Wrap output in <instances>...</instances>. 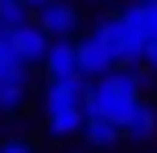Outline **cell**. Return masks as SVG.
<instances>
[{
	"mask_svg": "<svg viewBox=\"0 0 157 153\" xmlns=\"http://www.w3.org/2000/svg\"><path fill=\"white\" fill-rule=\"evenodd\" d=\"M120 17H124V25H132L149 46L157 41V4H149V0H132Z\"/></svg>",
	"mask_w": 157,
	"mask_h": 153,
	"instance_id": "9",
	"label": "cell"
},
{
	"mask_svg": "<svg viewBox=\"0 0 157 153\" xmlns=\"http://www.w3.org/2000/svg\"><path fill=\"white\" fill-rule=\"evenodd\" d=\"M0 153H37L29 137H4L0 141Z\"/></svg>",
	"mask_w": 157,
	"mask_h": 153,
	"instance_id": "14",
	"label": "cell"
},
{
	"mask_svg": "<svg viewBox=\"0 0 157 153\" xmlns=\"http://www.w3.org/2000/svg\"><path fill=\"white\" fill-rule=\"evenodd\" d=\"M153 137H157V104L141 99V104H136V112L128 116V124H124V141L145 145V141H153Z\"/></svg>",
	"mask_w": 157,
	"mask_h": 153,
	"instance_id": "8",
	"label": "cell"
},
{
	"mask_svg": "<svg viewBox=\"0 0 157 153\" xmlns=\"http://www.w3.org/2000/svg\"><path fill=\"white\" fill-rule=\"evenodd\" d=\"M83 137H87V145H91V149H116L120 141H124V128L112 124V120H99V116H87Z\"/></svg>",
	"mask_w": 157,
	"mask_h": 153,
	"instance_id": "11",
	"label": "cell"
},
{
	"mask_svg": "<svg viewBox=\"0 0 157 153\" xmlns=\"http://www.w3.org/2000/svg\"><path fill=\"white\" fill-rule=\"evenodd\" d=\"M149 4H157V0H149Z\"/></svg>",
	"mask_w": 157,
	"mask_h": 153,
	"instance_id": "17",
	"label": "cell"
},
{
	"mask_svg": "<svg viewBox=\"0 0 157 153\" xmlns=\"http://www.w3.org/2000/svg\"><path fill=\"white\" fill-rule=\"evenodd\" d=\"M33 21L50 33V41H58V37H71V33L78 29V8L71 4V0H58V4H50V8H41V13H33Z\"/></svg>",
	"mask_w": 157,
	"mask_h": 153,
	"instance_id": "5",
	"label": "cell"
},
{
	"mask_svg": "<svg viewBox=\"0 0 157 153\" xmlns=\"http://www.w3.org/2000/svg\"><path fill=\"white\" fill-rule=\"evenodd\" d=\"M83 124H87V108L83 104L46 108V132L50 137H75V132H83Z\"/></svg>",
	"mask_w": 157,
	"mask_h": 153,
	"instance_id": "6",
	"label": "cell"
},
{
	"mask_svg": "<svg viewBox=\"0 0 157 153\" xmlns=\"http://www.w3.org/2000/svg\"><path fill=\"white\" fill-rule=\"evenodd\" d=\"M25 21H29L25 0H0V29H21Z\"/></svg>",
	"mask_w": 157,
	"mask_h": 153,
	"instance_id": "12",
	"label": "cell"
},
{
	"mask_svg": "<svg viewBox=\"0 0 157 153\" xmlns=\"http://www.w3.org/2000/svg\"><path fill=\"white\" fill-rule=\"evenodd\" d=\"M8 33H13V50H17V62H21V66H37V62H46L50 33L41 29L37 21H25L21 29H8Z\"/></svg>",
	"mask_w": 157,
	"mask_h": 153,
	"instance_id": "2",
	"label": "cell"
},
{
	"mask_svg": "<svg viewBox=\"0 0 157 153\" xmlns=\"http://www.w3.org/2000/svg\"><path fill=\"white\" fill-rule=\"evenodd\" d=\"M46 75L50 79H78V41L71 37H58V41H50V50H46Z\"/></svg>",
	"mask_w": 157,
	"mask_h": 153,
	"instance_id": "4",
	"label": "cell"
},
{
	"mask_svg": "<svg viewBox=\"0 0 157 153\" xmlns=\"http://www.w3.org/2000/svg\"><path fill=\"white\" fill-rule=\"evenodd\" d=\"M149 83H153V75H145L141 66H116L112 75H103V79H95L87 87L83 108H87V116H99V120H112L124 128Z\"/></svg>",
	"mask_w": 157,
	"mask_h": 153,
	"instance_id": "1",
	"label": "cell"
},
{
	"mask_svg": "<svg viewBox=\"0 0 157 153\" xmlns=\"http://www.w3.org/2000/svg\"><path fill=\"white\" fill-rule=\"evenodd\" d=\"M50 4H58V0H25V8H29V13H41V8H50Z\"/></svg>",
	"mask_w": 157,
	"mask_h": 153,
	"instance_id": "16",
	"label": "cell"
},
{
	"mask_svg": "<svg viewBox=\"0 0 157 153\" xmlns=\"http://www.w3.org/2000/svg\"><path fill=\"white\" fill-rule=\"evenodd\" d=\"M87 87H91V83H87L83 75H78V79H50L46 91H41V112H46V108H58V104H83Z\"/></svg>",
	"mask_w": 157,
	"mask_h": 153,
	"instance_id": "7",
	"label": "cell"
},
{
	"mask_svg": "<svg viewBox=\"0 0 157 153\" xmlns=\"http://www.w3.org/2000/svg\"><path fill=\"white\" fill-rule=\"evenodd\" d=\"M120 66L116 50H108L95 33H87V37H78V71L91 75V79H103V75H112Z\"/></svg>",
	"mask_w": 157,
	"mask_h": 153,
	"instance_id": "3",
	"label": "cell"
},
{
	"mask_svg": "<svg viewBox=\"0 0 157 153\" xmlns=\"http://www.w3.org/2000/svg\"><path fill=\"white\" fill-rule=\"evenodd\" d=\"M17 50H13V33L8 29H0V71H17Z\"/></svg>",
	"mask_w": 157,
	"mask_h": 153,
	"instance_id": "13",
	"label": "cell"
},
{
	"mask_svg": "<svg viewBox=\"0 0 157 153\" xmlns=\"http://www.w3.org/2000/svg\"><path fill=\"white\" fill-rule=\"evenodd\" d=\"M145 66H149V75H153V79H157V41H153V46H149V54H145Z\"/></svg>",
	"mask_w": 157,
	"mask_h": 153,
	"instance_id": "15",
	"label": "cell"
},
{
	"mask_svg": "<svg viewBox=\"0 0 157 153\" xmlns=\"http://www.w3.org/2000/svg\"><path fill=\"white\" fill-rule=\"evenodd\" d=\"M25 99H29V66L25 71H17L13 79L0 83V116H13L25 108Z\"/></svg>",
	"mask_w": 157,
	"mask_h": 153,
	"instance_id": "10",
	"label": "cell"
}]
</instances>
